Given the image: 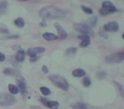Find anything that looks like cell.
Wrapping results in <instances>:
<instances>
[{"instance_id":"cell-1","label":"cell","mask_w":124,"mask_h":109,"mask_svg":"<svg viewBox=\"0 0 124 109\" xmlns=\"http://www.w3.org/2000/svg\"><path fill=\"white\" fill-rule=\"evenodd\" d=\"M39 14L43 20L60 19L65 16V13L63 11L53 6H47V7L43 8L40 10Z\"/></svg>"},{"instance_id":"cell-2","label":"cell","mask_w":124,"mask_h":109,"mask_svg":"<svg viewBox=\"0 0 124 109\" xmlns=\"http://www.w3.org/2000/svg\"><path fill=\"white\" fill-rule=\"evenodd\" d=\"M50 81L52 82L53 84H54L55 86L59 87L60 89H61L62 90H68L69 89V84H68L67 80L66 78H64L63 77L59 76V75H51L49 77Z\"/></svg>"},{"instance_id":"cell-3","label":"cell","mask_w":124,"mask_h":109,"mask_svg":"<svg viewBox=\"0 0 124 109\" xmlns=\"http://www.w3.org/2000/svg\"><path fill=\"white\" fill-rule=\"evenodd\" d=\"M17 100L14 95L9 93H1L0 94V106L3 107H10L16 103Z\"/></svg>"},{"instance_id":"cell-4","label":"cell","mask_w":124,"mask_h":109,"mask_svg":"<svg viewBox=\"0 0 124 109\" xmlns=\"http://www.w3.org/2000/svg\"><path fill=\"white\" fill-rule=\"evenodd\" d=\"M73 27H74L75 30L81 33L82 34H86L88 35V36H90V35L93 36V31L92 30V28L86 24H83V23H75L73 25Z\"/></svg>"},{"instance_id":"cell-5","label":"cell","mask_w":124,"mask_h":109,"mask_svg":"<svg viewBox=\"0 0 124 109\" xmlns=\"http://www.w3.org/2000/svg\"><path fill=\"white\" fill-rule=\"evenodd\" d=\"M124 59V53L123 52H118L108 56L105 58V61L107 63H119L122 61Z\"/></svg>"},{"instance_id":"cell-6","label":"cell","mask_w":124,"mask_h":109,"mask_svg":"<svg viewBox=\"0 0 124 109\" xmlns=\"http://www.w3.org/2000/svg\"><path fill=\"white\" fill-rule=\"evenodd\" d=\"M17 82H18V89H19V91H21V93L22 95H26L27 90H26V80L24 79L22 76H21V74L18 75V78H17Z\"/></svg>"},{"instance_id":"cell-7","label":"cell","mask_w":124,"mask_h":109,"mask_svg":"<svg viewBox=\"0 0 124 109\" xmlns=\"http://www.w3.org/2000/svg\"><path fill=\"white\" fill-rule=\"evenodd\" d=\"M44 51H45V48H43V47H33V48H30L27 50V54L31 58H34L36 57V56L38 54L43 53Z\"/></svg>"},{"instance_id":"cell-8","label":"cell","mask_w":124,"mask_h":109,"mask_svg":"<svg viewBox=\"0 0 124 109\" xmlns=\"http://www.w3.org/2000/svg\"><path fill=\"white\" fill-rule=\"evenodd\" d=\"M40 101H41L43 105L46 106L47 107H49V108H51V109H56L57 107H59V105H60L58 101H48L45 98H41Z\"/></svg>"},{"instance_id":"cell-9","label":"cell","mask_w":124,"mask_h":109,"mask_svg":"<svg viewBox=\"0 0 124 109\" xmlns=\"http://www.w3.org/2000/svg\"><path fill=\"white\" fill-rule=\"evenodd\" d=\"M54 26L56 28L57 32H58V38H60V39H65V38H67V33L64 28L62 27V26L60 23H54Z\"/></svg>"},{"instance_id":"cell-10","label":"cell","mask_w":124,"mask_h":109,"mask_svg":"<svg viewBox=\"0 0 124 109\" xmlns=\"http://www.w3.org/2000/svg\"><path fill=\"white\" fill-rule=\"evenodd\" d=\"M104 30L106 32H116L119 28V26L117 22L116 21H112V22H109L104 26Z\"/></svg>"},{"instance_id":"cell-11","label":"cell","mask_w":124,"mask_h":109,"mask_svg":"<svg viewBox=\"0 0 124 109\" xmlns=\"http://www.w3.org/2000/svg\"><path fill=\"white\" fill-rule=\"evenodd\" d=\"M117 9H116L115 6H111L110 8H103L102 7L101 9H100V14L101 16H107V15H110L111 13H114V12H116Z\"/></svg>"},{"instance_id":"cell-12","label":"cell","mask_w":124,"mask_h":109,"mask_svg":"<svg viewBox=\"0 0 124 109\" xmlns=\"http://www.w3.org/2000/svg\"><path fill=\"white\" fill-rule=\"evenodd\" d=\"M43 38L47 41H54L58 39V36L51 33H44L43 34Z\"/></svg>"},{"instance_id":"cell-13","label":"cell","mask_w":124,"mask_h":109,"mask_svg":"<svg viewBox=\"0 0 124 109\" xmlns=\"http://www.w3.org/2000/svg\"><path fill=\"white\" fill-rule=\"evenodd\" d=\"M4 73L5 75H9V76H18L20 75V72L15 68H6L4 69Z\"/></svg>"},{"instance_id":"cell-14","label":"cell","mask_w":124,"mask_h":109,"mask_svg":"<svg viewBox=\"0 0 124 109\" xmlns=\"http://www.w3.org/2000/svg\"><path fill=\"white\" fill-rule=\"evenodd\" d=\"M85 75H86V72L83 69H81V68L75 69L72 72V76L75 77V78H82V77L85 76Z\"/></svg>"},{"instance_id":"cell-15","label":"cell","mask_w":124,"mask_h":109,"mask_svg":"<svg viewBox=\"0 0 124 109\" xmlns=\"http://www.w3.org/2000/svg\"><path fill=\"white\" fill-rule=\"evenodd\" d=\"M15 59L16 60V61L17 62H22L23 61L25 60V52L23 51V50H20L19 51L17 52V54H16V57H15Z\"/></svg>"},{"instance_id":"cell-16","label":"cell","mask_w":124,"mask_h":109,"mask_svg":"<svg viewBox=\"0 0 124 109\" xmlns=\"http://www.w3.org/2000/svg\"><path fill=\"white\" fill-rule=\"evenodd\" d=\"M8 89H9V92H10L12 95H17L19 93V89L17 86H16L15 84H9L8 85Z\"/></svg>"},{"instance_id":"cell-17","label":"cell","mask_w":124,"mask_h":109,"mask_svg":"<svg viewBox=\"0 0 124 109\" xmlns=\"http://www.w3.org/2000/svg\"><path fill=\"white\" fill-rule=\"evenodd\" d=\"M7 7H8L7 1L4 0V1H2V2L0 3V14L1 15L4 14V13L6 11V9H7Z\"/></svg>"},{"instance_id":"cell-18","label":"cell","mask_w":124,"mask_h":109,"mask_svg":"<svg viewBox=\"0 0 124 109\" xmlns=\"http://www.w3.org/2000/svg\"><path fill=\"white\" fill-rule=\"evenodd\" d=\"M15 25H16L17 27L22 28L25 26V21L22 18H17V19L15 20Z\"/></svg>"},{"instance_id":"cell-19","label":"cell","mask_w":124,"mask_h":109,"mask_svg":"<svg viewBox=\"0 0 124 109\" xmlns=\"http://www.w3.org/2000/svg\"><path fill=\"white\" fill-rule=\"evenodd\" d=\"M40 92H41L43 95H48L50 93H51L49 89H48V87H45V86L40 87Z\"/></svg>"},{"instance_id":"cell-20","label":"cell","mask_w":124,"mask_h":109,"mask_svg":"<svg viewBox=\"0 0 124 109\" xmlns=\"http://www.w3.org/2000/svg\"><path fill=\"white\" fill-rule=\"evenodd\" d=\"M97 17H95V16H93V17H92V18H90L89 20H88V26H95V24H96V22H97Z\"/></svg>"},{"instance_id":"cell-21","label":"cell","mask_w":124,"mask_h":109,"mask_svg":"<svg viewBox=\"0 0 124 109\" xmlns=\"http://www.w3.org/2000/svg\"><path fill=\"white\" fill-rule=\"evenodd\" d=\"M81 9H82V10L83 11V12H85L86 14H88V15H92L93 14V10H92L90 8H88V7H86V6H81Z\"/></svg>"},{"instance_id":"cell-22","label":"cell","mask_w":124,"mask_h":109,"mask_svg":"<svg viewBox=\"0 0 124 109\" xmlns=\"http://www.w3.org/2000/svg\"><path fill=\"white\" fill-rule=\"evenodd\" d=\"M83 86H85V87L89 86V85L91 84V80H90V78H88V77H86V78H83Z\"/></svg>"},{"instance_id":"cell-23","label":"cell","mask_w":124,"mask_h":109,"mask_svg":"<svg viewBox=\"0 0 124 109\" xmlns=\"http://www.w3.org/2000/svg\"><path fill=\"white\" fill-rule=\"evenodd\" d=\"M76 52H77V49L74 48V47H72V48H70L69 50H67V51H66V55H68V56H71V55H74Z\"/></svg>"},{"instance_id":"cell-24","label":"cell","mask_w":124,"mask_h":109,"mask_svg":"<svg viewBox=\"0 0 124 109\" xmlns=\"http://www.w3.org/2000/svg\"><path fill=\"white\" fill-rule=\"evenodd\" d=\"M96 77L99 79H102V78H105L106 77V73L105 72H99V73H97Z\"/></svg>"},{"instance_id":"cell-25","label":"cell","mask_w":124,"mask_h":109,"mask_svg":"<svg viewBox=\"0 0 124 109\" xmlns=\"http://www.w3.org/2000/svg\"><path fill=\"white\" fill-rule=\"evenodd\" d=\"M113 6V4L110 1H105V2L102 3V7L103 8H110Z\"/></svg>"},{"instance_id":"cell-26","label":"cell","mask_w":124,"mask_h":109,"mask_svg":"<svg viewBox=\"0 0 124 109\" xmlns=\"http://www.w3.org/2000/svg\"><path fill=\"white\" fill-rule=\"evenodd\" d=\"M78 38L81 39V41H84V40H90V36L86 34H82L80 36H78Z\"/></svg>"},{"instance_id":"cell-27","label":"cell","mask_w":124,"mask_h":109,"mask_svg":"<svg viewBox=\"0 0 124 109\" xmlns=\"http://www.w3.org/2000/svg\"><path fill=\"white\" fill-rule=\"evenodd\" d=\"M0 33H6V34H8V33H9V30L6 28V26H0Z\"/></svg>"},{"instance_id":"cell-28","label":"cell","mask_w":124,"mask_h":109,"mask_svg":"<svg viewBox=\"0 0 124 109\" xmlns=\"http://www.w3.org/2000/svg\"><path fill=\"white\" fill-rule=\"evenodd\" d=\"M89 43H90V40H84V41H82L81 43H80V46L86 47V46H88Z\"/></svg>"},{"instance_id":"cell-29","label":"cell","mask_w":124,"mask_h":109,"mask_svg":"<svg viewBox=\"0 0 124 109\" xmlns=\"http://www.w3.org/2000/svg\"><path fill=\"white\" fill-rule=\"evenodd\" d=\"M10 61H11V63L13 64V66H14L16 68V67H20V65H19V64H17L16 62H15L16 61H14V57H11Z\"/></svg>"},{"instance_id":"cell-30","label":"cell","mask_w":124,"mask_h":109,"mask_svg":"<svg viewBox=\"0 0 124 109\" xmlns=\"http://www.w3.org/2000/svg\"><path fill=\"white\" fill-rule=\"evenodd\" d=\"M4 60H5V56H4L2 52H0V62L4 61Z\"/></svg>"},{"instance_id":"cell-31","label":"cell","mask_w":124,"mask_h":109,"mask_svg":"<svg viewBox=\"0 0 124 109\" xmlns=\"http://www.w3.org/2000/svg\"><path fill=\"white\" fill-rule=\"evenodd\" d=\"M42 70H43V72L44 73H48V67H47L46 66H43V67H42Z\"/></svg>"},{"instance_id":"cell-32","label":"cell","mask_w":124,"mask_h":109,"mask_svg":"<svg viewBox=\"0 0 124 109\" xmlns=\"http://www.w3.org/2000/svg\"><path fill=\"white\" fill-rule=\"evenodd\" d=\"M40 26H47L46 21H41V23H40Z\"/></svg>"},{"instance_id":"cell-33","label":"cell","mask_w":124,"mask_h":109,"mask_svg":"<svg viewBox=\"0 0 124 109\" xmlns=\"http://www.w3.org/2000/svg\"><path fill=\"white\" fill-rule=\"evenodd\" d=\"M13 50H21V48H20V46H14L13 47Z\"/></svg>"},{"instance_id":"cell-34","label":"cell","mask_w":124,"mask_h":109,"mask_svg":"<svg viewBox=\"0 0 124 109\" xmlns=\"http://www.w3.org/2000/svg\"><path fill=\"white\" fill-rule=\"evenodd\" d=\"M18 36H14V37H8V38H18Z\"/></svg>"},{"instance_id":"cell-35","label":"cell","mask_w":124,"mask_h":109,"mask_svg":"<svg viewBox=\"0 0 124 109\" xmlns=\"http://www.w3.org/2000/svg\"><path fill=\"white\" fill-rule=\"evenodd\" d=\"M79 109H88V108L86 107V106H83V107H82L81 108H79Z\"/></svg>"},{"instance_id":"cell-36","label":"cell","mask_w":124,"mask_h":109,"mask_svg":"<svg viewBox=\"0 0 124 109\" xmlns=\"http://www.w3.org/2000/svg\"><path fill=\"white\" fill-rule=\"evenodd\" d=\"M19 1H28V0H19Z\"/></svg>"}]
</instances>
